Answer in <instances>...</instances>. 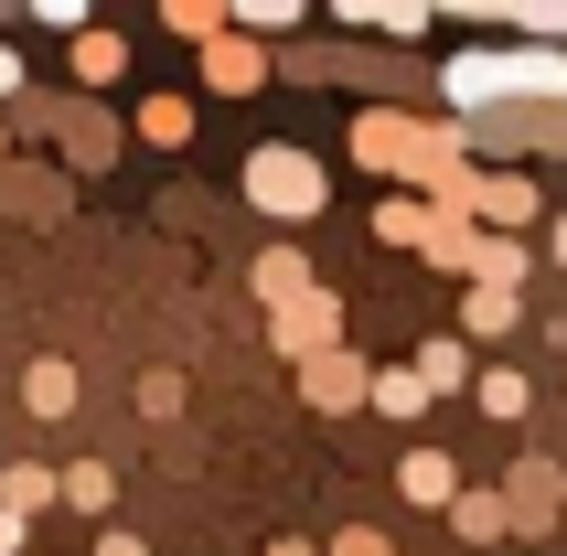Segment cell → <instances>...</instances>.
<instances>
[{
	"label": "cell",
	"instance_id": "1",
	"mask_svg": "<svg viewBox=\"0 0 567 556\" xmlns=\"http://www.w3.org/2000/svg\"><path fill=\"white\" fill-rule=\"evenodd\" d=\"M450 482H461V471H450L440 450H417V461H408V503H450Z\"/></svg>",
	"mask_w": 567,
	"mask_h": 556
},
{
	"label": "cell",
	"instance_id": "2",
	"mask_svg": "<svg viewBox=\"0 0 567 556\" xmlns=\"http://www.w3.org/2000/svg\"><path fill=\"white\" fill-rule=\"evenodd\" d=\"M257 193H279V204H311V172H300V161H257Z\"/></svg>",
	"mask_w": 567,
	"mask_h": 556
},
{
	"label": "cell",
	"instance_id": "3",
	"mask_svg": "<svg viewBox=\"0 0 567 556\" xmlns=\"http://www.w3.org/2000/svg\"><path fill=\"white\" fill-rule=\"evenodd\" d=\"M64 406H75V374L43 364V374H32V418H64Z\"/></svg>",
	"mask_w": 567,
	"mask_h": 556
},
{
	"label": "cell",
	"instance_id": "4",
	"mask_svg": "<svg viewBox=\"0 0 567 556\" xmlns=\"http://www.w3.org/2000/svg\"><path fill=\"white\" fill-rule=\"evenodd\" d=\"M75 75H86V86H96V75H118V32H86V43H75Z\"/></svg>",
	"mask_w": 567,
	"mask_h": 556
},
{
	"label": "cell",
	"instance_id": "5",
	"mask_svg": "<svg viewBox=\"0 0 567 556\" xmlns=\"http://www.w3.org/2000/svg\"><path fill=\"white\" fill-rule=\"evenodd\" d=\"M375 406H385V418H417V406H429V385H417V374H385Z\"/></svg>",
	"mask_w": 567,
	"mask_h": 556
},
{
	"label": "cell",
	"instance_id": "6",
	"mask_svg": "<svg viewBox=\"0 0 567 556\" xmlns=\"http://www.w3.org/2000/svg\"><path fill=\"white\" fill-rule=\"evenodd\" d=\"M482 406L493 418H525V374H482Z\"/></svg>",
	"mask_w": 567,
	"mask_h": 556
},
{
	"label": "cell",
	"instance_id": "7",
	"mask_svg": "<svg viewBox=\"0 0 567 556\" xmlns=\"http://www.w3.org/2000/svg\"><path fill=\"white\" fill-rule=\"evenodd\" d=\"M11 546H22V514H11V503H0V556H11Z\"/></svg>",
	"mask_w": 567,
	"mask_h": 556
},
{
	"label": "cell",
	"instance_id": "8",
	"mask_svg": "<svg viewBox=\"0 0 567 556\" xmlns=\"http://www.w3.org/2000/svg\"><path fill=\"white\" fill-rule=\"evenodd\" d=\"M343 556H385V546H375V535H343Z\"/></svg>",
	"mask_w": 567,
	"mask_h": 556
}]
</instances>
